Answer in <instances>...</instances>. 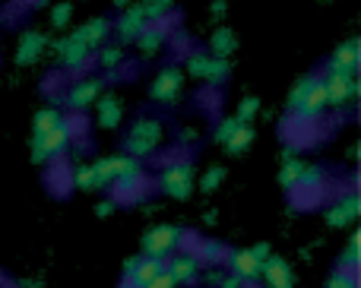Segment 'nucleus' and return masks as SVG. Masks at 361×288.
Listing matches in <instances>:
<instances>
[{"label": "nucleus", "mask_w": 361, "mask_h": 288, "mask_svg": "<svg viewBox=\"0 0 361 288\" xmlns=\"http://www.w3.org/2000/svg\"><path fill=\"white\" fill-rule=\"evenodd\" d=\"M102 92V80H82V82H76L73 89H70V105L73 108H86L89 101H95V95Z\"/></svg>", "instance_id": "obj_17"}, {"label": "nucleus", "mask_w": 361, "mask_h": 288, "mask_svg": "<svg viewBox=\"0 0 361 288\" xmlns=\"http://www.w3.org/2000/svg\"><path fill=\"white\" fill-rule=\"evenodd\" d=\"M180 82H184V73L178 67H165L159 70L156 82H152V99L156 101H175L180 92Z\"/></svg>", "instance_id": "obj_7"}, {"label": "nucleus", "mask_w": 361, "mask_h": 288, "mask_svg": "<svg viewBox=\"0 0 361 288\" xmlns=\"http://www.w3.org/2000/svg\"><path fill=\"white\" fill-rule=\"evenodd\" d=\"M108 165H111V181H118V184L143 177V168H140V162L133 156H111Z\"/></svg>", "instance_id": "obj_12"}, {"label": "nucleus", "mask_w": 361, "mask_h": 288, "mask_svg": "<svg viewBox=\"0 0 361 288\" xmlns=\"http://www.w3.org/2000/svg\"><path fill=\"white\" fill-rule=\"evenodd\" d=\"M42 48H44V38L38 35V32H29V35H23V42H19V54H16V61H19V63H32V61H38Z\"/></svg>", "instance_id": "obj_19"}, {"label": "nucleus", "mask_w": 361, "mask_h": 288, "mask_svg": "<svg viewBox=\"0 0 361 288\" xmlns=\"http://www.w3.org/2000/svg\"><path fill=\"white\" fill-rule=\"evenodd\" d=\"M108 32H111V23H108V19H89V23L82 25V29H76V32H73V35L80 38V42L86 44L89 51H92V48H99V44L105 42Z\"/></svg>", "instance_id": "obj_14"}, {"label": "nucleus", "mask_w": 361, "mask_h": 288, "mask_svg": "<svg viewBox=\"0 0 361 288\" xmlns=\"http://www.w3.org/2000/svg\"><path fill=\"white\" fill-rule=\"evenodd\" d=\"M121 61H124V48H121V44H111V48L102 51V67L105 70H114Z\"/></svg>", "instance_id": "obj_29"}, {"label": "nucleus", "mask_w": 361, "mask_h": 288, "mask_svg": "<svg viewBox=\"0 0 361 288\" xmlns=\"http://www.w3.org/2000/svg\"><path fill=\"white\" fill-rule=\"evenodd\" d=\"M219 181H222V168H212L209 175L203 177V190H212V187H219Z\"/></svg>", "instance_id": "obj_38"}, {"label": "nucleus", "mask_w": 361, "mask_h": 288, "mask_svg": "<svg viewBox=\"0 0 361 288\" xmlns=\"http://www.w3.org/2000/svg\"><path fill=\"white\" fill-rule=\"evenodd\" d=\"M175 4V0H143V10H146V19L149 23H156V19H162L165 13H169V6Z\"/></svg>", "instance_id": "obj_27"}, {"label": "nucleus", "mask_w": 361, "mask_h": 288, "mask_svg": "<svg viewBox=\"0 0 361 288\" xmlns=\"http://www.w3.org/2000/svg\"><path fill=\"white\" fill-rule=\"evenodd\" d=\"M70 13H73V6H70V4H57L54 6V25H67L70 23Z\"/></svg>", "instance_id": "obj_36"}, {"label": "nucleus", "mask_w": 361, "mask_h": 288, "mask_svg": "<svg viewBox=\"0 0 361 288\" xmlns=\"http://www.w3.org/2000/svg\"><path fill=\"white\" fill-rule=\"evenodd\" d=\"M326 105V92H324V80L320 76H305L295 82L292 95H288V111L298 120H314L320 118Z\"/></svg>", "instance_id": "obj_1"}, {"label": "nucleus", "mask_w": 361, "mask_h": 288, "mask_svg": "<svg viewBox=\"0 0 361 288\" xmlns=\"http://www.w3.org/2000/svg\"><path fill=\"white\" fill-rule=\"evenodd\" d=\"M209 48H212V54H216V57L231 54V51H235V32H231V29H219L216 35H212Z\"/></svg>", "instance_id": "obj_22"}, {"label": "nucleus", "mask_w": 361, "mask_h": 288, "mask_svg": "<svg viewBox=\"0 0 361 288\" xmlns=\"http://www.w3.org/2000/svg\"><path fill=\"white\" fill-rule=\"evenodd\" d=\"M73 184H76V187H82V190H99V187H95L92 165H80V168H76V175H73Z\"/></svg>", "instance_id": "obj_28"}, {"label": "nucleus", "mask_w": 361, "mask_h": 288, "mask_svg": "<svg viewBox=\"0 0 361 288\" xmlns=\"http://www.w3.org/2000/svg\"><path fill=\"white\" fill-rule=\"evenodd\" d=\"M358 213H361V206H358V196H343V200L336 203V206L326 213V222L330 225H349V222H355L358 219Z\"/></svg>", "instance_id": "obj_15"}, {"label": "nucleus", "mask_w": 361, "mask_h": 288, "mask_svg": "<svg viewBox=\"0 0 361 288\" xmlns=\"http://www.w3.org/2000/svg\"><path fill=\"white\" fill-rule=\"evenodd\" d=\"M99 120L105 127H118L121 124V99L118 95H105L99 101Z\"/></svg>", "instance_id": "obj_20"}, {"label": "nucleus", "mask_w": 361, "mask_h": 288, "mask_svg": "<svg viewBox=\"0 0 361 288\" xmlns=\"http://www.w3.org/2000/svg\"><path fill=\"white\" fill-rule=\"evenodd\" d=\"M57 54H61L63 67H82L89 57V48L76 35H70V38H63V42H57Z\"/></svg>", "instance_id": "obj_13"}, {"label": "nucleus", "mask_w": 361, "mask_h": 288, "mask_svg": "<svg viewBox=\"0 0 361 288\" xmlns=\"http://www.w3.org/2000/svg\"><path fill=\"white\" fill-rule=\"evenodd\" d=\"M228 76V61L225 57H209V67H206V80L209 82H222Z\"/></svg>", "instance_id": "obj_26"}, {"label": "nucleus", "mask_w": 361, "mask_h": 288, "mask_svg": "<svg viewBox=\"0 0 361 288\" xmlns=\"http://www.w3.org/2000/svg\"><path fill=\"white\" fill-rule=\"evenodd\" d=\"M358 244H361V238L358 234H352L349 247H345V253H343V270H355L358 266Z\"/></svg>", "instance_id": "obj_30"}, {"label": "nucleus", "mask_w": 361, "mask_h": 288, "mask_svg": "<svg viewBox=\"0 0 361 288\" xmlns=\"http://www.w3.org/2000/svg\"><path fill=\"white\" fill-rule=\"evenodd\" d=\"M238 124H241V120H238V118H228V120H222V127H219V130H216V139H219V143H225V139H228L231 133L238 130Z\"/></svg>", "instance_id": "obj_35"}, {"label": "nucleus", "mask_w": 361, "mask_h": 288, "mask_svg": "<svg viewBox=\"0 0 361 288\" xmlns=\"http://www.w3.org/2000/svg\"><path fill=\"white\" fill-rule=\"evenodd\" d=\"M137 44L146 51V54H152V51H159V48L165 44V32L159 29L156 23H149V25H146V29L137 35Z\"/></svg>", "instance_id": "obj_21"}, {"label": "nucleus", "mask_w": 361, "mask_h": 288, "mask_svg": "<svg viewBox=\"0 0 361 288\" xmlns=\"http://www.w3.org/2000/svg\"><path fill=\"white\" fill-rule=\"evenodd\" d=\"M92 175H95V187H105V184H111V165H108V158H102V162L92 165Z\"/></svg>", "instance_id": "obj_31"}, {"label": "nucleus", "mask_w": 361, "mask_h": 288, "mask_svg": "<svg viewBox=\"0 0 361 288\" xmlns=\"http://www.w3.org/2000/svg\"><path fill=\"white\" fill-rule=\"evenodd\" d=\"M197 270H200V263H197V257H175L169 266H165V273H169L175 282H190L193 276H197Z\"/></svg>", "instance_id": "obj_18"}, {"label": "nucleus", "mask_w": 361, "mask_h": 288, "mask_svg": "<svg viewBox=\"0 0 361 288\" xmlns=\"http://www.w3.org/2000/svg\"><path fill=\"white\" fill-rule=\"evenodd\" d=\"M257 108H260V101H257V99H244V101H241V108H238V114H235V118L241 120V124H247V120L257 114Z\"/></svg>", "instance_id": "obj_33"}, {"label": "nucleus", "mask_w": 361, "mask_h": 288, "mask_svg": "<svg viewBox=\"0 0 361 288\" xmlns=\"http://www.w3.org/2000/svg\"><path fill=\"white\" fill-rule=\"evenodd\" d=\"M330 288H355V273L352 270H343L330 279Z\"/></svg>", "instance_id": "obj_34"}, {"label": "nucleus", "mask_w": 361, "mask_h": 288, "mask_svg": "<svg viewBox=\"0 0 361 288\" xmlns=\"http://www.w3.org/2000/svg\"><path fill=\"white\" fill-rule=\"evenodd\" d=\"M324 80V92H326V105H345L355 95V73H343V70H326Z\"/></svg>", "instance_id": "obj_4"}, {"label": "nucleus", "mask_w": 361, "mask_h": 288, "mask_svg": "<svg viewBox=\"0 0 361 288\" xmlns=\"http://www.w3.org/2000/svg\"><path fill=\"white\" fill-rule=\"evenodd\" d=\"M228 263H231V276H238V279H260V273H263V260L257 257L254 251H235L228 257Z\"/></svg>", "instance_id": "obj_9"}, {"label": "nucleus", "mask_w": 361, "mask_h": 288, "mask_svg": "<svg viewBox=\"0 0 361 288\" xmlns=\"http://www.w3.org/2000/svg\"><path fill=\"white\" fill-rule=\"evenodd\" d=\"M238 285H241V279H238V276H228V279L222 282V288H238Z\"/></svg>", "instance_id": "obj_39"}, {"label": "nucleus", "mask_w": 361, "mask_h": 288, "mask_svg": "<svg viewBox=\"0 0 361 288\" xmlns=\"http://www.w3.org/2000/svg\"><path fill=\"white\" fill-rule=\"evenodd\" d=\"M162 190L169 196H175V200H187L193 190V168L190 165H169V168L162 171Z\"/></svg>", "instance_id": "obj_5"}, {"label": "nucleus", "mask_w": 361, "mask_h": 288, "mask_svg": "<svg viewBox=\"0 0 361 288\" xmlns=\"http://www.w3.org/2000/svg\"><path fill=\"white\" fill-rule=\"evenodd\" d=\"M149 25V19H146V10H143V4H137V6H130V10H124V16L118 19V35H121V42H130V38H137L140 32Z\"/></svg>", "instance_id": "obj_10"}, {"label": "nucleus", "mask_w": 361, "mask_h": 288, "mask_svg": "<svg viewBox=\"0 0 361 288\" xmlns=\"http://www.w3.org/2000/svg\"><path fill=\"white\" fill-rule=\"evenodd\" d=\"M162 270H165V263L159 257L133 260V263H127V282H130L133 288H143V285H149Z\"/></svg>", "instance_id": "obj_8"}, {"label": "nucleus", "mask_w": 361, "mask_h": 288, "mask_svg": "<svg viewBox=\"0 0 361 288\" xmlns=\"http://www.w3.org/2000/svg\"><path fill=\"white\" fill-rule=\"evenodd\" d=\"M159 139H162V124L152 118H143L133 124L130 133H127V152H130L133 158H143V156H149V152L159 149Z\"/></svg>", "instance_id": "obj_3"}, {"label": "nucleus", "mask_w": 361, "mask_h": 288, "mask_svg": "<svg viewBox=\"0 0 361 288\" xmlns=\"http://www.w3.org/2000/svg\"><path fill=\"white\" fill-rule=\"evenodd\" d=\"M124 4H127V0H118V6H124Z\"/></svg>", "instance_id": "obj_40"}, {"label": "nucleus", "mask_w": 361, "mask_h": 288, "mask_svg": "<svg viewBox=\"0 0 361 288\" xmlns=\"http://www.w3.org/2000/svg\"><path fill=\"white\" fill-rule=\"evenodd\" d=\"M250 139H254V130H250V124H238V130L231 133L228 139H225V146H228V152H244L250 146Z\"/></svg>", "instance_id": "obj_23"}, {"label": "nucleus", "mask_w": 361, "mask_h": 288, "mask_svg": "<svg viewBox=\"0 0 361 288\" xmlns=\"http://www.w3.org/2000/svg\"><path fill=\"white\" fill-rule=\"evenodd\" d=\"M263 279H267L269 288H292V270L282 257H267L263 260Z\"/></svg>", "instance_id": "obj_11"}, {"label": "nucleus", "mask_w": 361, "mask_h": 288, "mask_svg": "<svg viewBox=\"0 0 361 288\" xmlns=\"http://www.w3.org/2000/svg\"><path fill=\"white\" fill-rule=\"evenodd\" d=\"M70 139H73V124L70 120H61L57 127H51L48 133H42V137H35V143H32V162H48V158L61 156L63 149L70 146Z\"/></svg>", "instance_id": "obj_2"}, {"label": "nucleus", "mask_w": 361, "mask_h": 288, "mask_svg": "<svg viewBox=\"0 0 361 288\" xmlns=\"http://www.w3.org/2000/svg\"><path fill=\"white\" fill-rule=\"evenodd\" d=\"M178 241H180V232L175 225H156L149 234L143 238V247H146V257H159V260H165L171 251L178 247Z\"/></svg>", "instance_id": "obj_6"}, {"label": "nucleus", "mask_w": 361, "mask_h": 288, "mask_svg": "<svg viewBox=\"0 0 361 288\" xmlns=\"http://www.w3.org/2000/svg\"><path fill=\"white\" fill-rule=\"evenodd\" d=\"M358 42H345L336 48V54H333V70H343V73H355L358 70Z\"/></svg>", "instance_id": "obj_16"}, {"label": "nucleus", "mask_w": 361, "mask_h": 288, "mask_svg": "<svg viewBox=\"0 0 361 288\" xmlns=\"http://www.w3.org/2000/svg\"><path fill=\"white\" fill-rule=\"evenodd\" d=\"M206 67H209V54H190V61H187V70L193 76H206Z\"/></svg>", "instance_id": "obj_32"}, {"label": "nucleus", "mask_w": 361, "mask_h": 288, "mask_svg": "<svg viewBox=\"0 0 361 288\" xmlns=\"http://www.w3.org/2000/svg\"><path fill=\"white\" fill-rule=\"evenodd\" d=\"M301 171H305V165H301L298 158H288V162L282 165V184H286L288 190H295L301 181Z\"/></svg>", "instance_id": "obj_24"}, {"label": "nucleus", "mask_w": 361, "mask_h": 288, "mask_svg": "<svg viewBox=\"0 0 361 288\" xmlns=\"http://www.w3.org/2000/svg\"><path fill=\"white\" fill-rule=\"evenodd\" d=\"M61 114H57V111H51V108H48V111H38L35 114V137H42V133H48L51 130V127H57V124H61Z\"/></svg>", "instance_id": "obj_25"}, {"label": "nucleus", "mask_w": 361, "mask_h": 288, "mask_svg": "<svg viewBox=\"0 0 361 288\" xmlns=\"http://www.w3.org/2000/svg\"><path fill=\"white\" fill-rule=\"evenodd\" d=\"M175 285H178V282H175V279H171V276H169V273H165V270H162V273H159V276H156V279H152V282H149V285H143V288H175Z\"/></svg>", "instance_id": "obj_37"}]
</instances>
